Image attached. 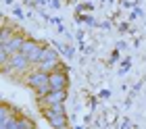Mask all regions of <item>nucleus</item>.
Instances as JSON below:
<instances>
[{
  "label": "nucleus",
  "mask_w": 146,
  "mask_h": 129,
  "mask_svg": "<svg viewBox=\"0 0 146 129\" xmlns=\"http://www.w3.org/2000/svg\"><path fill=\"white\" fill-rule=\"evenodd\" d=\"M25 83H27L31 90L38 94V96H44L46 92H50L48 73H46V71H40V69H36V67L25 73Z\"/></svg>",
  "instance_id": "nucleus-1"
},
{
  "label": "nucleus",
  "mask_w": 146,
  "mask_h": 129,
  "mask_svg": "<svg viewBox=\"0 0 146 129\" xmlns=\"http://www.w3.org/2000/svg\"><path fill=\"white\" fill-rule=\"evenodd\" d=\"M38 100L44 108L52 106V104H58V102H65V100H67V90H50V92H46L44 96H38Z\"/></svg>",
  "instance_id": "nucleus-7"
},
{
  "label": "nucleus",
  "mask_w": 146,
  "mask_h": 129,
  "mask_svg": "<svg viewBox=\"0 0 146 129\" xmlns=\"http://www.w3.org/2000/svg\"><path fill=\"white\" fill-rule=\"evenodd\" d=\"M25 40H27L25 36H19V33H15V36H13V38L9 40V42H6V44L2 46V48H4V52L11 56V54H15V52H19V50H21V46H23V42H25Z\"/></svg>",
  "instance_id": "nucleus-8"
},
{
  "label": "nucleus",
  "mask_w": 146,
  "mask_h": 129,
  "mask_svg": "<svg viewBox=\"0 0 146 129\" xmlns=\"http://www.w3.org/2000/svg\"><path fill=\"white\" fill-rule=\"evenodd\" d=\"M19 127H34V121H29V119H23V117H19L17 119V129Z\"/></svg>",
  "instance_id": "nucleus-10"
},
{
  "label": "nucleus",
  "mask_w": 146,
  "mask_h": 129,
  "mask_svg": "<svg viewBox=\"0 0 146 129\" xmlns=\"http://www.w3.org/2000/svg\"><path fill=\"white\" fill-rule=\"evenodd\" d=\"M58 65H61V58H58L56 50L50 48V46H44V48H42V54H40V60H38L34 67H36V69H40V71L50 73V71H54Z\"/></svg>",
  "instance_id": "nucleus-3"
},
{
  "label": "nucleus",
  "mask_w": 146,
  "mask_h": 129,
  "mask_svg": "<svg viewBox=\"0 0 146 129\" xmlns=\"http://www.w3.org/2000/svg\"><path fill=\"white\" fill-rule=\"evenodd\" d=\"M31 60L25 56V54L19 50V52H15V54H11L9 56V63H6L4 67H2V73H13V75H25L29 69H31Z\"/></svg>",
  "instance_id": "nucleus-2"
},
{
  "label": "nucleus",
  "mask_w": 146,
  "mask_h": 129,
  "mask_svg": "<svg viewBox=\"0 0 146 129\" xmlns=\"http://www.w3.org/2000/svg\"><path fill=\"white\" fill-rule=\"evenodd\" d=\"M48 85H50V90H67L69 77H67V69L63 65H58L54 71L48 73Z\"/></svg>",
  "instance_id": "nucleus-5"
},
{
  "label": "nucleus",
  "mask_w": 146,
  "mask_h": 129,
  "mask_svg": "<svg viewBox=\"0 0 146 129\" xmlns=\"http://www.w3.org/2000/svg\"><path fill=\"white\" fill-rule=\"evenodd\" d=\"M13 114H17V112L13 110L11 106H6V104H2V102H0V129L4 127V123H6V121H9V119L13 117Z\"/></svg>",
  "instance_id": "nucleus-9"
},
{
  "label": "nucleus",
  "mask_w": 146,
  "mask_h": 129,
  "mask_svg": "<svg viewBox=\"0 0 146 129\" xmlns=\"http://www.w3.org/2000/svg\"><path fill=\"white\" fill-rule=\"evenodd\" d=\"M44 117L48 119V123H50L52 127H67V125H69L63 102L52 104V106H46V108H44Z\"/></svg>",
  "instance_id": "nucleus-4"
},
{
  "label": "nucleus",
  "mask_w": 146,
  "mask_h": 129,
  "mask_svg": "<svg viewBox=\"0 0 146 129\" xmlns=\"http://www.w3.org/2000/svg\"><path fill=\"white\" fill-rule=\"evenodd\" d=\"M42 48H44V46L40 44V42H36V40H25V42H23V46H21V52H23L25 56H27V58L31 60V65H36L38 60H40Z\"/></svg>",
  "instance_id": "nucleus-6"
}]
</instances>
